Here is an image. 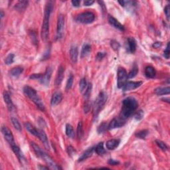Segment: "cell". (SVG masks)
Returning a JSON list of instances; mask_svg holds the SVG:
<instances>
[{
	"mask_svg": "<svg viewBox=\"0 0 170 170\" xmlns=\"http://www.w3.org/2000/svg\"><path fill=\"white\" fill-rule=\"evenodd\" d=\"M106 53H98L96 56V59L98 61H101L106 56Z\"/></svg>",
	"mask_w": 170,
	"mask_h": 170,
	"instance_id": "f6af8a7d",
	"label": "cell"
},
{
	"mask_svg": "<svg viewBox=\"0 0 170 170\" xmlns=\"http://www.w3.org/2000/svg\"><path fill=\"white\" fill-rule=\"evenodd\" d=\"M94 150V148L91 147L89 148L88 149L85 151V152L82 154V156L80 157L79 159H78V161H82L85 160V159H88L90 158V157L92 156V155L93 154V151Z\"/></svg>",
	"mask_w": 170,
	"mask_h": 170,
	"instance_id": "ffe728a7",
	"label": "cell"
},
{
	"mask_svg": "<svg viewBox=\"0 0 170 170\" xmlns=\"http://www.w3.org/2000/svg\"><path fill=\"white\" fill-rule=\"evenodd\" d=\"M145 74L148 78H153L155 77L156 74V70L154 67H151V66H148L145 69Z\"/></svg>",
	"mask_w": 170,
	"mask_h": 170,
	"instance_id": "cb8c5ba5",
	"label": "cell"
},
{
	"mask_svg": "<svg viewBox=\"0 0 170 170\" xmlns=\"http://www.w3.org/2000/svg\"><path fill=\"white\" fill-rule=\"evenodd\" d=\"M39 169H49V167H44V166H39Z\"/></svg>",
	"mask_w": 170,
	"mask_h": 170,
	"instance_id": "f5cc1de1",
	"label": "cell"
},
{
	"mask_svg": "<svg viewBox=\"0 0 170 170\" xmlns=\"http://www.w3.org/2000/svg\"><path fill=\"white\" fill-rule=\"evenodd\" d=\"M3 16H4V13H3V11H1V18H3Z\"/></svg>",
	"mask_w": 170,
	"mask_h": 170,
	"instance_id": "11a10c76",
	"label": "cell"
},
{
	"mask_svg": "<svg viewBox=\"0 0 170 170\" xmlns=\"http://www.w3.org/2000/svg\"><path fill=\"white\" fill-rule=\"evenodd\" d=\"M126 123V120L124 119L121 118L120 116L118 118H114L111 122H110V124L108 126V130H112L118 128H120L124 126Z\"/></svg>",
	"mask_w": 170,
	"mask_h": 170,
	"instance_id": "30bf717a",
	"label": "cell"
},
{
	"mask_svg": "<svg viewBox=\"0 0 170 170\" xmlns=\"http://www.w3.org/2000/svg\"><path fill=\"white\" fill-rule=\"evenodd\" d=\"M137 44L136 40L133 37H129L127 39V51L130 53H134L136 50Z\"/></svg>",
	"mask_w": 170,
	"mask_h": 170,
	"instance_id": "4fadbf2b",
	"label": "cell"
},
{
	"mask_svg": "<svg viewBox=\"0 0 170 170\" xmlns=\"http://www.w3.org/2000/svg\"><path fill=\"white\" fill-rule=\"evenodd\" d=\"M66 134H67V136L70 138H74L75 133H74L73 127L72 126L71 124H67L66 125Z\"/></svg>",
	"mask_w": 170,
	"mask_h": 170,
	"instance_id": "83f0119b",
	"label": "cell"
},
{
	"mask_svg": "<svg viewBox=\"0 0 170 170\" xmlns=\"http://www.w3.org/2000/svg\"><path fill=\"white\" fill-rule=\"evenodd\" d=\"M95 16L92 12H84L82 13H80L76 17V20L80 23L83 24H89V23H92L94 21Z\"/></svg>",
	"mask_w": 170,
	"mask_h": 170,
	"instance_id": "5b68a950",
	"label": "cell"
},
{
	"mask_svg": "<svg viewBox=\"0 0 170 170\" xmlns=\"http://www.w3.org/2000/svg\"><path fill=\"white\" fill-rule=\"evenodd\" d=\"M128 79V74L125 69L120 67L118 70V80H117V85L118 88H122V87L126 84Z\"/></svg>",
	"mask_w": 170,
	"mask_h": 170,
	"instance_id": "52a82bcc",
	"label": "cell"
},
{
	"mask_svg": "<svg viewBox=\"0 0 170 170\" xmlns=\"http://www.w3.org/2000/svg\"><path fill=\"white\" fill-rule=\"evenodd\" d=\"M64 26H65V17L63 15H59L57 21V39H61L63 35Z\"/></svg>",
	"mask_w": 170,
	"mask_h": 170,
	"instance_id": "9c48e42d",
	"label": "cell"
},
{
	"mask_svg": "<svg viewBox=\"0 0 170 170\" xmlns=\"http://www.w3.org/2000/svg\"><path fill=\"white\" fill-rule=\"evenodd\" d=\"M29 2L27 1H20L16 4L15 5V9H16L18 11H23L25 9H26L27 5H28Z\"/></svg>",
	"mask_w": 170,
	"mask_h": 170,
	"instance_id": "603a6c76",
	"label": "cell"
},
{
	"mask_svg": "<svg viewBox=\"0 0 170 170\" xmlns=\"http://www.w3.org/2000/svg\"><path fill=\"white\" fill-rule=\"evenodd\" d=\"M142 84V82L138 81V82H134V81H129L126 82L124 86L122 87V90L124 92H127V91H130L135 90L138 88Z\"/></svg>",
	"mask_w": 170,
	"mask_h": 170,
	"instance_id": "7c38bea8",
	"label": "cell"
},
{
	"mask_svg": "<svg viewBox=\"0 0 170 170\" xmlns=\"http://www.w3.org/2000/svg\"><path fill=\"white\" fill-rule=\"evenodd\" d=\"M90 104L88 103H85L84 105V112H86V113H87V112H88L89 111H90Z\"/></svg>",
	"mask_w": 170,
	"mask_h": 170,
	"instance_id": "bcb514c9",
	"label": "cell"
},
{
	"mask_svg": "<svg viewBox=\"0 0 170 170\" xmlns=\"http://www.w3.org/2000/svg\"><path fill=\"white\" fill-rule=\"evenodd\" d=\"M120 142V140L118 139H112L108 140L106 144V148L109 150H114L119 146Z\"/></svg>",
	"mask_w": 170,
	"mask_h": 170,
	"instance_id": "d6986e66",
	"label": "cell"
},
{
	"mask_svg": "<svg viewBox=\"0 0 170 170\" xmlns=\"http://www.w3.org/2000/svg\"><path fill=\"white\" fill-rule=\"evenodd\" d=\"M108 22L110 25H112V27H114V28H116L117 29H118V30L120 31H124V25L121 24V23L119 22V21L114 18V17H112L111 16H109L108 18Z\"/></svg>",
	"mask_w": 170,
	"mask_h": 170,
	"instance_id": "5bb4252c",
	"label": "cell"
},
{
	"mask_svg": "<svg viewBox=\"0 0 170 170\" xmlns=\"http://www.w3.org/2000/svg\"><path fill=\"white\" fill-rule=\"evenodd\" d=\"M64 73H65V69L62 66H60L59 68L58 72H57L56 79H55V84L57 86L60 85L62 82L64 78Z\"/></svg>",
	"mask_w": 170,
	"mask_h": 170,
	"instance_id": "ac0fdd59",
	"label": "cell"
},
{
	"mask_svg": "<svg viewBox=\"0 0 170 170\" xmlns=\"http://www.w3.org/2000/svg\"><path fill=\"white\" fill-rule=\"evenodd\" d=\"M71 3L74 7H78L80 4V1H78V0H73L71 1Z\"/></svg>",
	"mask_w": 170,
	"mask_h": 170,
	"instance_id": "f907efd6",
	"label": "cell"
},
{
	"mask_svg": "<svg viewBox=\"0 0 170 170\" xmlns=\"http://www.w3.org/2000/svg\"><path fill=\"white\" fill-rule=\"evenodd\" d=\"M1 132H2V134H3L4 138H5L6 141L8 142V144H9V146H11V147L13 145H15V144H16V143H15V141H14L13 135L11 131L7 127L4 126H2L1 127Z\"/></svg>",
	"mask_w": 170,
	"mask_h": 170,
	"instance_id": "ba28073f",
	"label": "cell"
},
{
	"mask_svg": "<svg viewBox=\"0 0 170 170\" xmlns=\"http://www.w3.org/2000/svg\"><path fill=\"white\" fill-rule=\"evenodd\" d=\"M90 51H91V47H90V45H88V44L84 45V46L82 47L81 53H80V55H81L82 58L86 57L87 55L90 53Z\"/></svg>",
	"mask_w": 170,
	"mask_h": 170,
	"instance_id": "f1b7e54d",
	"label": "cell"
},
{
	"mask_svg": "<svg viewBox=\"0 0 170 170\" xmlns=\"http://www.w3.org/2000/svg\"><path fill=\"white\" fill-rule=\"evenodd\" d=\"M138 106V103L136 98L133 97L126 98L122 101V108L120 117L126 120L137 109Z\"/></svg>",
	"mask_w": 170,
	"mask_h": 170,
	"instance_id": "6da1fadb",
	"label": "cell"
},
{
	"mask_svg": "<svg viewBox=\"0 0 170 170\" xmlns=\"http://www.w3.org/2000/svg\"><path fill=\"white\" fill-rule=\"evenodd\" d=\"M52 9V3L51 1L48 2L45 6V9L43 23H42L41 29V37L42 39H43L44 41H46L49 37V20Z\"/></svg>",
	"mask_w": 170,
	"mask_h": 170,
	"instance_id": "7a4b0ae2",
	"label": "cell"
},
{
	"mask_svg": "<svg viewBox=\"0 0 170 170\" xmlns=\"http://www.w3.org/2000/svg\"><path fill=\"white\" fill-rule=\"evenodd\" d=\"M87 87V82L85 78H82L79 83V88L81 92H83Z\"/></svg>",
	"mask_w": 170,
	"mask_h": 170,
	"instance_id": "e575fe53",
	"label": "cell"
},
{
	"mask_svg": "<svg viewBox=\"0 0 170 170\" xmlns=\"http://www.w3.org/2000/svg\"><path fill=\"white\" fill-rule=\"evenodd\" d=\"M161 45H162V43H161V42H156L152 45V47L155 49H158V48L160 47L161 46Z\"/></svg>",
	"mask_w": 170,
	"mask_h": 170,
	"instance_id": "816d5d0a",
	"label": "cell"
},
{
	"mask_svg": "<svg viewBox=\"0 0 170 170\" xmlns=\"http://www.w3.org/2000/svg\"><path fill=\"white\" fill-rule=\"evenodd\" d=\"M170 92V88L169 86L167 87H159L155 90V93L157 95H165L169 94Z\"/></svg>",
	"mask_w": 170,
	"mask_h": 170,
	"instance_id": "d4e9b609",
	"label": "cell"
},
{
	"mask_svg": "<svg viewBox=\"0 0 170 170\" xmlns=\"http://www.w3.org/2000/svg\"><path fill=\"white\" fill-rule=\"evenodd\" d=\"M156 143L161 150L166 151V150H168V147H167V146L164 143V142L161 141V140H156Z\"/></svg>",
	"mask_w": 170,
	"mask_h": 170,
	"instance_id": "836d02e7",
	"label": "cell"
},
{
	"mask_svg": "<svg viewBox=\"0 0 170 170\" xmlns=\"http://www.w3.org/2000/svg\"><path fill=\"white\" fill-rule=\"evenodd\" d=\"M94 3V1H92V0H86V1H84V5L85 6H90V5H92L93 3Z\"/></svg>",
	"mask_w": 170,
	"mask_h": 170,
	"instance_id": "681fc988",
	"label": "cell"
},
{
	"mask_svg": "<svg viewBox=\"0 0 170 170\" xmlns=\"http://www.w3.org/2000/svg\"><path fill=\"white\" fill-rule=\"evenodd\" d=\"M11 122L13 125V126L15 128H16L17 130L18 131H21V130H22V128H21V126L20 124V122H19V120L17 119L16 118H11Z\"/></svg>",
	"mask_w": 170,
	"mask_h": 170,
	"instance_id": "4dcf8cb0",
	"label": "cell"
},
{
	"mask_svg": "<svg viewBox=\"0 0 170 170\" xmlns=\"http://www.w3.org/2000/svg\"><path fill=\"white\" fill-rule=\"evenodd\" d=\"M110 45H111L112 48L113 49L114 51H117L119 49V48H120V44H119L118 42H117L116 41H114V40H112L110 42Z\"/></svg>",
	"mask_w": 170,
	"mask_h": 170,
	"instance_id": "60d3db41",
	"label": "cell"
},
{
	"mask_svg": "<svg viewBox=\"0 0 170 170\" xmlns=\"http://www.w3.org/2000/svg\"><path fill=\"white\" fill-rule=\"evenodd\" d=\"M94 151L99 156H103V155L105 154L106 150L105 148H104L103 142H100L99 144H98L94 148Z\"/></svg>",
	"mask_w": 170,
	"mask_h": 170,
	"instance_id": "484cf974",
	"label": "cell"
},
{
	"mask_svg": "<svg viewBox=\"0 0 170 170\" xmlns=\"http://www.w3.org/2000/svg\"><path fill=\"white\" fill-rule=\"evenodd\" d=\"M52 74V69L51 67H47V69H46L45 73L43 74H42L41 77L40 78L39 81L42 84L45 85V86H47L50 82L51 77Z\"/></svg>",
	"mask_w": 170,
	"mask_h": 170,
	"instance_id": "8fae6325",
	"label": "cell"
},
{
	"mask_svg": "<svg viewBox=\"0 0 170 170\" xmlns=\"http://www.w3.org/2000/svg\"><path fill=\"white\" fill-rule=\"evenodd\" d=\"M163 56L165 59H168L169 58V43L168 42L167 45V47L165 49L164 52H163Z\"/></svg>",
	"mask_w": 170,
	"mask_h": 170,
	"instance_id": "b9f144b4",
	"label": "cell"
},
{
	"mask_svg": "<svg viewBox=\"0 0 170 170\" xmlns=\"http://www.w3.org/2000/svg\"><path fill=\"white\" fill-rule=\"evenodd\" d=\"M23 92L24 94L31 100V101H33L34 103L35 104V105L37 106V108L40 109L42 111L45 110V106L42 103L41 99L40 98V97L38 96L37 92L35 89L31 88V87L29 86H25L23 88Z\"/></svg>",
	"mask_w": 170,
	"mask_h": 170,
	"instance_id": "3957f363",
	"label": "cell"
},
{
	"mask_svg": "<svg viewBox=\"0 0 170 170\" xmlns=\"http://www.w3.org/2000/svg\"><path fill=\"white\" fill-rule=\"evenodd\" d=\"M63 99V94L61 92H56L53 94L51 104L52 106H56L61 103Z\"/></svg>",
	"mask_w": 170,
	"mask_h": 170,
	"instance_id": "2e32d148",
	"label": "cell"
},
{
	"mask_svg": "<svg viewBox=\"0 0 170 170\" xmlns=\"http://www.w3.org/2000/svg\"><path fill=\"white\" fill-rule=\"evenodd\" d=\"M138 73V69L136 66H135V67H133V69L131 70L130 72L128 74V78H134L135 76L137 75Z\"/></svg>",
	"mask_w": 170,
	"mask_h": 170,
	"instance_id": "d6a6232c",
	"label": "cell"
},
{
	"mask_svg": "<svg viewBox=\"0 0 170 170\" xmlns=\"http://www.w3.org/2000/svg\"><path fill=\"white\" fill-rule=\"evenodd\" d=\"M108 125L105 122L102 123L100 126L98 127V134H103L107 130Z\"/></svg>",
	"mask_w": 170,
	"mask_h": 170,
	"instance_id": "8d00e7d4",
	"label": "cell"
},
{
	"mask_svg": "<svg viewBox=\"0 0 170 170\" xmlns=\"http://www.w3.org/2000/svg\"><path fill=\"white\" fill-rule=\"evenodd\" d=\"M25 127L27 131L29 132V133H31L32 135L35 136L37 137L38 135V132H39V130H37L36 128L32 125L31 123L29 122H26L25 124Z\"/></svg>",
	"mask_w": 170,
	"mask_h": 170,
	"instance_id": "44dd1931",
	"label": "cell"
},
{
	"mask_svg": "<svg viewBox=\"0 0 170 170\" xmlns=\"http://www.w3.org/2000/svg\"><path fill=\"white\" fill-rule=\"evenodd\" d=\"M3 95L4 101H5L6 105H7L8 110H9V111H12V110H13L15 109V107H14L13 104V103H12L11 98L9 93H8L7 92H6V91H5V92H3Z\"/></svg>",
	"mask_w": 170,
	"mask_h": 170,
	"instance_id": "e0dca14e",
	"label": "cell"
},
{
	"mask_svg": "<svg viewBox=\"0 0 170 170\" xmlns=\"http://www.w3.org/2000/svg\"><path fill=\"white\" fill-rule=\"evenodd\" d=\"M164 12H165V16H166L167 21H169V16H170V7H169V5H166V7H165V9H164Z\"/></svg>",
	"mask_w": 170,
	"mask_h": 170,
	"instance_id": "7bdbcfd3",
	"label": "cell"
},
{
	"mask_svg": "<svg viewBox=\"0 0 170 170\" xmlns=\"http://www.w3.org/2000/svg\"><path fill=\"white\" fill-rule=\"evenodd\" d=\"M78 55V49L76 46H72L71 49H70V57H71V61L73 63H76L77 61Z\"/></svg>",
	"mask_w": 170,
	"mask_h": 170,
	"instance_id": "7402d4cb",
	"label": "cell"
},
{
	"mask_svg": "<svg viewBox=\"0 0 170 170\" xmlns=\"http://www.w3.org/2000/svg\"><path fill=\"white\" fill-rule=\"evenodd\" d=\"M39 139L41 140V142L44 144L45 147L47 149H49V144L48 138L46 134L45 133V132L42 130H39V132H38V135L37 136Z\"/></svg>",
	"mask_w": 170,
	"mask_h": 170,
	"instance_id": "9a60e30c",
	"label": "cell"
},
{
	"mask_svg": "<svg viewBox=\"0 0 170 170\" xmlns=\"http://www.w3.org/2000/svg\"><path fill=\"white\" fill-rule=\"evenodd\" d=\"M39 158H41V159H43V161L47 163V165L49 167V168L53 169H61L62 168L53 160L51 157L49 156L47 154H46L45 152L42 151L41 154H39V156H38Z\"/></svg>",
	"mask_w": 170,
	"mask_h": 170,
	"instance_id": "8992f818",
	"label": "cell"
},
{
	"mask_svg": "<svg viewBox=\"0 0 170 170\" xmlns=\"http://www.w3.org/2000/svg\"><path fill=\"white\" fill-rule=\"evenodd\" d=\"M42 74H33L30 76L29 78L31 79H40V78L41 77Z\"/></svg>",
	"mask_w": 170,
	"mask_h": 170,
	"instance_id": "7dc6e473",
	"label": "cell"
},
{
	"mask_svg": "<svg viewBox=\"0 0 170 170\" xmlns=\"http://www.w3.org/2000/svg\"><path fill=\"white\" fill-rule=\"evenodd\" d=\"M73 80H74V77L71 74L67 80V85H66V90H69L70 89L72 88V86H73Z\"/></svg>",
	"mask_w": 170,
	"mask_h": 170,
	"instance_id": "74e56055",
	"label": "cell"
},
{
	"mask_svg": "<svg viewBox=\"0 0 170 170\" xmlns=\"http://www.w3.org/2000/svg\"><path fill=\"white\" fill-rule=\"evenodd\" d=\"M148 134V131L147 130H143L138 132L136 134V136L138 138H140V139H145Z\"/></svg>",
	"mask_w": 170,
	"mask_h": 170,
	"instance_id": "1f68e13d",
	"label": "cell"
},
{
	"mask_svg": "<svg viewBox=\"0 0 170 170\" xmlns=\"http://www.w3.org/2000/svg\"><path fill=\"white\" fill-rule=\"evenodd\" d=\"M118 3H120L121 5L123 6V7H124V5H125V1H118Z\"/></svg>",
	"mask_w": 170,
	"mask_h": 170,
	"instance_id": "db71d44e",
	"label": "cell"
},
{
	"mask_svg": "<svg viewBox=\"0 0 170 170\" xmlns=\"http://www.w3.org/2000/svg\"><path fill=\"white\" fill-rule=\"evenodd\" d=\"M23 69L22 67H17L11 70L10 74L11 76H14V77H18V76H20L21 73H23Z\"/></svg>",
	"mask_w": 170,
	"mask_h": 170,
	"instance_id": "4316f807",
	"label": "cell"
},
{
	"mask_svg": "<svg viewBox=\"0 0 170 170\" xmlns=\"http://www.w3.org/2000/svg\"><path fill=\"white\" fill-rule=\"evenodd\" d=\"M67 152L69 156H72L76 154V150H74V148L73 147H72V146H69V147L67 148Z\"/></svg>",
	"mask_w": 170,
	"mask_h": 170,
	"instance_id": "ee69618b",
	"label": "cell"
},
{
	"mask_svg": "<svg viewBox=\"0 0 170 170\" xmlns=\"http://www.w3.org/2000/svg\"><path fill=\"white\" fill-rule=\"evenodd\" d=\"M108 163L111 165H117L120 163V161H117V160H114V159H109V161H108Z\"/></svg>",
	"mask_w": 170,
	"mask_h": 170,
	"instance_id": "c3c4849f",
	"label": "cell"
},
{
	"mask_svg": "<svg viewBox=\"0 0 170 170\" xmlns=\"http://www.w3.org/2000/svg\"><path fill=\"white\" fill-rule=\"evenodd\" d=\"M84 134L83 128H82V123L81 122H79L77 126V130H76V135L78 139H80L82 137Z\"/></svg>",
	"mask_w": 170,
	"mask_h": 170,
	"instance_id": "f546056e",
	"label": "cell"
},
{
	"mask_svg": "<svg viewBox=\"0 0 170 170\" xmlns=\"http://www.w3.org/2000/svg\"><path fill=\"white\" fill-rule=\"evenodd\" d=\"M14 57H15V55L13 54H12V53L8 55L7 57H6L5 59V63L7 65H11V64L13 63Z\"/></svg>",
	"mask_w": 170,
	"mask_h": 170,
	"instance_id": "f35d334b",
	"label": "cell"
},
{
	"mask_svg": "<svg viewBox=\"0 0 170 170\" xmlns=\"http://www.w3.org/2000/svg\"><path fill=\"white\" fill-rule=\"evenodd\" d=\"M92 84L90 83L88 84V86L86 87V90L84 91V98L86 99H88L89 97H90V96L91 94V91H92Z\"/></svg>",
	"mask_w": 170,
	"mask_h": 170,
	"instance_id": "d590c367",
	"label": "cell"
},
{
	"mask_svg": "<svg viewBox=\"0 0 170 170\" xmlns=\"http://www.w3.org/2000/svg\"><path fill=\"white\" fill-rule=\"evenodd\" d=\"M107 94L105 92H101L98 96L97 98L93 105V114H94V117L96 118L98 115L100 111L103 107V106L105 105V103L107 101Z\"/></svg>",
	"mask_w": 170,
	"mask_h": 170,
	"instance_id": "277c9868",
	"label": "cell"
},
{
	"mask_svg": "<svg viewBox=\"0 0 170 170\" xmlns=\"http://www.w3.org/2000/svg\"><path fill=\"white\" fill-rule=\"evenodd\" d=\"M144 116V111H143V110H138L136 113L135 114L134 118H135L136 120H142V118H143Z\"/></svg>",
	"mask_w": 170,
	"mask_h": 170,
	"instance_id": "ab89813d",
	"label": "cell"
}]
</instances>
